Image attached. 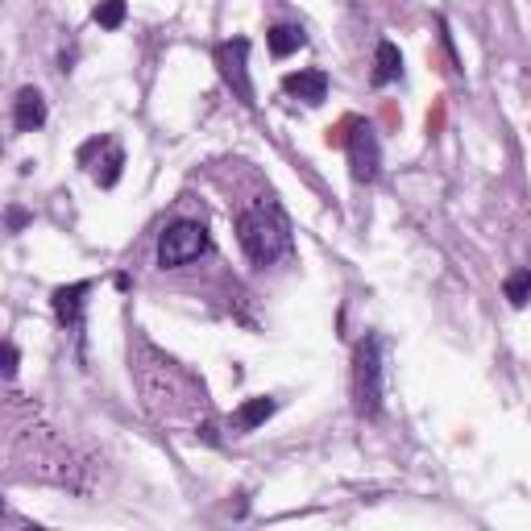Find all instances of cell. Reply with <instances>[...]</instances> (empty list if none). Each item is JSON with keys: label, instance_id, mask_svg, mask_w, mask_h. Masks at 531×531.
<instances>
[{"label": "cell", "instance_id": "3957f363", "mask_svg": "<svg viewBox=\"0 0 531 531\" xmlns=\"http://www.w3.org/2000/svg\"><path fill=\"white\" fill-rule=\"evenodd\" d=\"M208 249H212V237L200 220H175V225H166L158 237V266L162 270L191 266L195 258H204Z\"/></svg>", "mask_w": 531, "mask_h": 531}, {"label": "cell", "instance_id": "8992f818", "mask_svg": "<svg viewBox=\"0 0 531 531\" xmlns=\"http://www.w3.org/2000/svg\"><path fill=\"white\" fill-rule=\"evenodd\" d=\"M88 295H92V283L83 278V283H71V287H59L50 295V303H54V320H59L63 328H79L83 324V303H88Z\"/></svg>", "mask_w": 531, "mask_h": 531}, {"label": "cell", "instance_id": "5bb4252c", "mask_svg": "<svg viewBox=\"0 0 531 531\" xmlns=\"http://www.w3.org/2000/svg\"><path fill=\"white\" fill-rule=\"evenodd\" d=\"M125 13H129L125 0H100L92 17H96L100 30H121V25H125Z\"/></svg>", "mask_w": 531, "mask_h": 531}, {"label": "cell", "instance_id": "9a60e30c", "mask_svg": "<svg viewBox=\"0 0 531 531\" xmlns=\"http://www.w3.org/2000/svg\"><path fill=\"white\" fill-rule=\"evenodd\" d=\"M17 366H21V353H17V345L9 341V345H5V382L17 378Z\"/></svg>", "mask_w": 531, "mask_h": 531}, {"label": "cell", "instance_id": "7a4b0ae2", "mask_svg": "<svg viewBox=\"0 0 531 531\" xmlns=\"http://www.w3.org/2000/svg\"><path fill=\"white\" fill-rule=\"evenodd\" d=\"M386 403V341L370 332L353 349V411L361 419H378Z\"/></svg>", "mask_w": 531, "mask_h": 531}, {"label": "cell", "instance_id": "30bf717a", "mask_svg": "<svg viewBox=\"0 0 531 531\" xmlns=\"http://www.w3.org/2000/svg\"><path fill=\"white\" fill-rule=\"evenodd\" d=\"M403 75V54H399V46L395 42H378L374 46V75H370V83L374 88H386V83H395Z\"/></svg>", "mask_w": 531, "mask_h": 531}, {"label": "cell", "instance_id": "5b68a950", "mask_svg": "<svg viewBox=\"0 0 531 531\" xmlns=\"http://www.w3.org/2000/svg\"><path fill=\"white\" fill-rule=\"evenodd\" d=\"M345 154H349V171L357 183H374L382 171V146L378 133L366 121H349V137H345Z\"/></svg>", "mask_w": 531, "mask_h": 531}, {"label": "cell", "instance_id": "ba28073f", "mask_svg": "<svg viewBox=\"0 0 531 531\" xmlns=\"http://www.w3.org/2000/svg\"><path fill=\"white\" fill-rule=\"evenodd\" d=\"M46 125V100L38 88H21L13 96V129L17 133H38Z\"/></svg>", "mask_w": 531, "mask_h": 531}, {"label": "cell", "instance_id": "6da1fadb", "mask_svg": "<svg viewBox=\"0 0 531 531\" xmlns=\"http://www.w3.org/2000/svg\"><path fill=\"white\" fill-rule=\"evenodd\" d=\"M237 241L245 249V258L258 270L283 262L295 249V233H291V216L283 212L278 200H258L237 216Z\"/></svg>", "mask_w": 531, "mask_h": 531}, {"label": "cell", "instance_id": "7c38bea8", "mask_svg": "<svg viewBox=\"0 0 531 531\" xmlns=\"http://www.w3.org/2000/svg\"><path fill=\"white\" fill-rule=\"evenodd\" d=\"M121 166H125V150L113 142V146H108V154H104L100 162H92L88 171H92V179H96L100 187H117V179H121Z\"/></svg>", "mask_w": 531, "mask_h": 531}, {"label": "cell", "instance_id": "4fadbf2b", "mask_svg": "<svg viewBox=\"0 0 531 531\" xmlns=\"http://www.w3.org/2000/svg\"><path fill=\"white\" fill-rule=\"evenodd\" d=\"M502 295L511 299V307H527V303H531V270L507 274V283H502Z\"/></svg>", "mask_w": 531, "mask_h": 531}, {"label": "cell", "instance_id": "8fae6325", "mask_svg": "<svg viewBox=\"0 0 531 531\" xmlns=\"http://www.w3.org/2000/svg\"><path fill=\"white\" fill-rule=\"evenodd\" d=\"M266 42H270V54H274V59H287V54H295V50L307 46V34L299 30V25H270Z\"/></svg>", "mask_w": 531, "mask_h": 531}, {"label": "cell", "instance_id": "52a82bcc", "mask_svg": "<svg viewBox=\"0 0 531 531\" xmlns=\"http://www.w3.org/2000/svg\"><path fill=\"white\" fill-rule=\"evenodd\" d=\"M283 92L303 100V104H324L328 100V75L320 67H307V71H291L283 75Z\"/></svg>", "mask_w": 531, "mask_h": 531}, {"label": "cell", "instance_id": "9c48e42d", "mask_svg": "<svg viewBox=\"0 0 531 531\" xmlns=\"http://www.w3.org/2000/svg\"><path fill=\"white\" fill-rule=\"evenodd\" d=\"M274 411H278V399H270V395H258V399H245V403L233 411V419H229V424H233V432H237V436H245V432L262 428Z\"/></svg>", "mask_w": 531, "mask_h": 531}, {"label": "cell", "instance_id": "2e32d148", "mask_svg": "<svg viewBox=\"0 0 531 531\" xmlns=\"http://www.w3.org/2000/svg\"><path fill=\"white\" fill-rule=\"evenodd\" d=\"M25 225H30V212H25V208H9V233H21Z\"/></svg>", "mask_w": 531, "mask_h": 531}, {"label": "cell", "instance_id": "277c9868", "mask_svg": "<svg viewBox=\"0 0 531 531\" xmlns=\"http://www.w3.org/2000/svg\"><path fill=\"white\" fill-rule=\"evenodd\" d=\"M249 38H229V42H220L216 46V67L220 75H225V83L233 88V96L245 104V108H254L258 104V92H254V79H249Z\"/></svg>", "mask_w": 531, "mask_h": 531}]
</instances>
